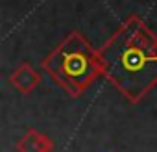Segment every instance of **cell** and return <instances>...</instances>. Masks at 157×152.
I'll return each instance as SVG.
<instances>
[{
  "label": "cell",
  "mask_w": 157,
  "mask_h": 152,
  "mask_svg": "<svg viewBox=\"0 0 157 152\" xmlns=\"http://www.w3.org/2000/svg\"><path fill=\"white\" fill-rule=\"evenodd\" d=\"M17 148H19V152H50L52 150V141L46 135H43L35 130H30L19 141Z\"/></svg>",
  "instance_id": "1"
},
{
  "label": "cell",
  "mask_w": 157,
  "mask_h": 152,
  "mask_svg": "<svg viewBox=\"0 0 157 152\" xmlns=\"http://www.w3.org/2000/svg\"><path fill=\"white\" fill-rule=\"evenodd\" d=\"M11 84H13L19 91L28 93V91H32V89L39 84V74H37L30 65L22 63V65L11 74Z\"/></svg>",
  "instance_id": "2"
},
{
  "label": "cell",
  "mask_w": 157,
  "mask_h": 152,
  "mask_svg": "<svg viewBox=\"0 0 157 152\" xmlns=\"http://www.w3.org/2000/svg\"><path fill=\"white\" fill-rule=\"evenodd\" d=\"M142 63H144V56H142L139 50H129V52L124 56V65H126L128 69H139Z\"/></svg>",
  "instance_id": "3"
}]
</instances>
